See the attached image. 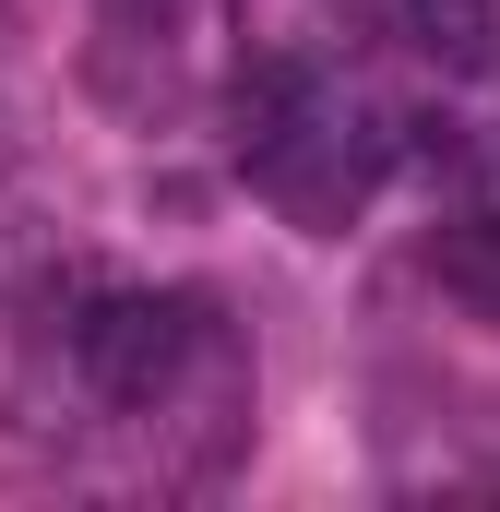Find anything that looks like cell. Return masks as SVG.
I'll return each instance as SVG.
<instances>
[{
  "label": "cell",
  "instance_id": "cell-3",
  "mask_svg": "<svg viewBox=\"0 0 500 512\" xmlns=\"http://www.w3.org/2000/svg\"><path fill=\"white\" fill-rule=\"evenodd\" d=\"M441 286H453V298H477V310H500V215L441 227Z\"/></svg>",
  "mask_w": 500,
  "mask_h": 512
},
{
  "label": "cell",
  "instance_id": "cell-5",
  "mask_svg": "<svg viewBox=\"0 0 500 512\" xmlns=\"http://www.w3.org/2000/svg\"><path fill=\"white\" fill-rule=\"evenodd\" d=\"M0 167H12V120H0Z\"/></svg>",
  "mask_w": 500,
  "mask_h": 512
},
{
  "label": "cell",
  "instance_id": "cell-4",
  "mask_svg": "<svg viewBox=\"0 0 500 512\" xmlns=\"http://www.w3.org/2000/svg\"><path fill=\"white\" fill-rule=\"evenodd\" d=\"M0 60H12V0H0Z\"/></svg>",
  "mask_w": 500,
  "mask_h": 512
},
{
  "label": "cell",
  "instance_id": "cell-2",
  "mask_svg": "<svg viewBox=\"0 0 500 512\" xmlns=\"http://www.w3.org/2000/svg\"><path fill=\"white\" fill-rule=\"evenodd\" d=\"M405 36L441 72H489L500 60V0H405Z\"/></svg>",
  "mask_w": 500,
  "mask_h": 512
},
{
  "label": "cell",
  "instance_id": "cell-1",
  "mask_svg": "<svg viewBox=\"0 0 500 512\" xmlns=\"http://www.w3.org/2000/svg\"><path fill=\"white\" fill-rule=\"evenodd\" d=\"M191 346H203V310L191 298H155V286H120V298H96L72 322V370L108 405H167L179 370H191Z\"/></svg>",
  "mask_w": 500,
  "mask_h": 512
}]
</instances>
